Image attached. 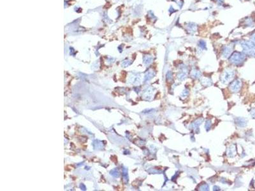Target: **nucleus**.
I'll return each mask as SVG.
<instances>
[{"label": "nucleus", "instance_id": "nucleus-18", "mask_svg": "<svg viewBox=\"0 0 255 191\" xmlns=\"http://www.w3.org/2000/svg\"><path fill=\"white\" fill-rule=\"evenodd\" d=\"M167 78L168 80V78H170V80H171L172 79V73H171V72L169 71V72L167 74Z\"/></svg>", "mask_w": 255, "mask_h": 191}, {"label": "nucleus", "instance_id": "nucleus-13", "mask_svg": "<svg viewBox=\"0 0 255 191\" xmlns=\"http://www.w3.org/2000/svg\"><path fill=\"white\" fill-rule=\"evenodd\" d=\"M235 153H236V151H235V148L233 147L232 146L229 148L228 150V152H227L228 156L229 157H233V156H235Z\"/></svg>", "mask_w": 255, "mask_h": 191}, {"label": "nucleus", "instance_id": "nucleus-17", "mask_svg": "<svg viewBox=\"0 0 255 191\" xmlns=\"http://www.w3.org/2000/svg\"><path fill=\"white\" fill-rule=\"evenodd\" d=\"M199 46H200V48H203V49H205L206 48V43L203 40L200 41L199 42Z\"/></svg>", "mask_w": 255, "mask_h": 191}, {"label": "nucleus", "instance_id": "nucleus-2", "mask_svg": "<svg viewBox=\"0 0 255 191\" xmlns=\"http://www.w3.org/2000/svg\"><path fill=\"white\" fill-rule=\"evenodd\" d=\"M235 76V71L231 69H227L221 75L220 80L223 84H227L233 80Z\"/></svg>", "mask_w": 255, "mask_h": 191}, {"label": "nucleus", "instance_id": "nucleus-20", "mask_svg": "<svg viewBox=\"0 0 255 191\" xmlns=\"http://www.w3.org/2000/svg\"><path fill=\"white\" fill-rule=\"evenodd\" d=\"M252 39H253L254 42H255V33L253 35V36H252Z\"/></svg>", "mask_w": 255, "mask_h": 191}, {"label": "nucleus", "instance_id": "nucleus-11", "mask_svg": "<svg viewBox=\"0 0 255 191\" xmlns=\"http://www.w3.org/2000/svg\"><path fill=\"white\" fill-rule=\"evenodd\" d=\"M202 119H197L195 122H194L193 123H192V124L191 125V128H192V129H196V128H198V127H199V125H201V124H202Z\"/></svg>", "mask_w": 255, "mask_h": 191}, {"label": "nucleus", "instance_id": "nucleus-19", "mask_svg": "<svg viewBox=\"0 0 255 191\" xmlns=\"http://www.w3.org/2000/svg\"><path fill=\"white\" fill-rule=\"evenodd\" d=\"M251 114L253 118H255V108L252 109V110L251 111Z\"/></svg>", "mask_w": 255, "mask_h": 191}, {"label": "nucleus", "instance_id": "nucleus-16", "mask_svg": "<svg viewBox=\"0 0 255 191\" xmlns=\"http://www.w3.org/2000/svg\"><path fill=\"white\" fill-rule=\"evenodd\" d=\"M110 174H111L112 176H114V177H118V176H119V171H118V170L116 169H114L113 171H111V173Z\"/></svg>", "mask_w": 255, "mask_h": 191}, {"label": "nucleus", "instance_id": "nucleus-8", "mask_svg": "<svg viewBox=\"0 0 255 191\" xmlns=\"http://www.w3.org/2000/svg\"><path fill=\"white\" fill-rule=\"evenodd\" d=\"M235 123L237 124V125L238 126L241 127H244L246 125L247 122L244 119L238 118V119H236V121H235Z\"/></svg>", "mask_w": 255, "mask_h": 191}, {"label": "nucleus", "instance_id": "nucleus-3", "mask_svg": "<svg viewBox=\"0 0 255 191\" xmlns=\"http://www.w3.org/2000/svg\"><path fill=\"white\" fill-rule=\"evenodd\" d=\"M245 59H246L245 54L239 52H235L230 57V62L233 64L238 65L243 62Z\"/></svg>", "mask_w": 255, "mask_h": 191}, {"label": "nucleus", "instance_id": "nucleus-1", "mask_svg": "<svg viewBox=\"0 0 255 191\" xmlns=\"http://www.w3.org/2000/svg\"><path fill=\"white\" fill-rule=\"evenodd\" d=\"M241 46L245 54L249 55H255V43L253 41H243Z\"/></svg>", "mask_w": 255, "mask_h": 191}, {"label": "nucleus", "instance_id": "nucleus-12", "mask_svg": "<svg viewBox=\"0 0 255 191\" xmlns=\"http://www.w3.org/2000/svg\"><path fill=\"white\" fill-rule=\"evenodd\" d=\"M191 77L194 78H200V76H201V73H200V71L196 70L195 69H194V70L191 71Z\"/></svg>", "mask_w": 255, "mask_h": 191}, {"label": "nucleus", "instance_id": "nucleus-21", "mask_svg": "<svg viewBox=\"0 0 255 191\" xmlns=\"http://www.w3.org/2000/svg\"><path fill=\"white\" fill-rule=\"evenodd\" d=\"M216 1H217V2L221 3V2H223V0H216Z\"/></svg>", "mask_w": 255, "mask_h": 191}, {"label": "nucleus", "instance_id": "nucleus-9", "mask_svg": "<svg viewBox=\"0 0 255 191\" xmlns=\"http://www.w3.org/2000/svg\"><path fill=\"white\" fill-rule=\"evenodd\" d=\"M154 75H155V73H154V71H148L145 75V81H149L150 80H151L154 77Z\"/></svg>", "mask_w": 255, "mask_h": 191}, {"label": "nucleus", "instance_id": "nucleus-15", "mask_svg": "<svg viewBox=\"0 0 255 191\" xmlns=\"http://www.w3.org/2000/svg\"><path fill=\"white\" fill-rule=\"evenodd\" d=\"M200 189L201 191H208L209 190V185L206 183L202 185L200 187Z\"/></svg>", "mask_w": 255, "mask_h": 191}, {"label": "nucleus", "instance_id": "nucleus-7", "mask_svg": "<svg viewBox=\"0 0 255 191\" xmlns=\"http://www.w3.org/2000/svg\"><path fill=\"white\" fill-rule=\"evenodd\" d=\"M232 51H233L232 47L230 46V45L224 47V48H223V53H222L223 57H224V58H227V57H228L230 55V54H231V52H232Z\"/></svg>", "mask_w": 255, "mask_h": 191}, {"label": "nucleus", "instance_id": "nucleus-4", "mask_svg": "<svg viewBox=\"0 0 255 191\" xmlns=\"http://www.w3.org/2000/svg\"><path fill=\"white\" fill-rule=\"evenodd\" d=\"M241 86H242V82L240 81L239 79L235 80V81L232 82L231 84H230V89L231 92H237L240 89Z\"/></svg>", "mask_w": 255, "mask_h": 191}, {"label": "nucleus", "instance_id": "nucleus-10", "mask_svg": "<svg viewBox=\"0 0 255 191\" xmlns=\"http://www.w3.org/2000/svg\"><path fill=\"white\" fill-rule=\"evenodd\" d=\"M152 61H153V57H152L151 55H146L143 57V63L146 65L150 64L152 62Z\"/></svg>", "mask_w": 255, "mask_h": 191}, {"label": "nucleus", "instance_id": "nucleus-5", "mask_svg": "<svg viewBox=\"0 0 255 191\" xmlns=\"http://www.w3.org/2000/svg\"><path fill=\"white\" fill-rule=\"evenodd\" d=\"M187 69L186 67V66H183V67H180V70L179 71L177 77L179 80H184L187 77Z\"/></svg>", "mask_w": 255, "mask_h": 191}, {"label": "nucleus", "instance_id": "nucleus-6", "mask_svg": "<svg viewBox=\"0 0 255 191\" xmlns=\"http://www.w3.org/2000/svg\"><path fill=\"white\" fill-rule=\"evenodd\" d=\"M153 94H154V89L152 87H148L145 90V92H143V98L145 100H148V101L151 100L152 96H153Z\"/></svg>", "mask_w": 255, "mask_h": 191}, {"label": "nucleus", "instance_id": "nucleus-14", "mask_svg": "<svg viewBox=\"0 0 255 191\" xmlns=\"http://www.w3.org/2000/svg\"><path fill=\"white\" fill-rule=\"evenodd\" d=\"M205 129L207 131H209L211 127V122L210 120H207L205 122Z\"/></svg>", "mask_w": 255, "mask_h": 191}]
</instances>
